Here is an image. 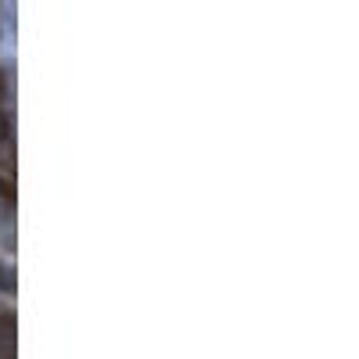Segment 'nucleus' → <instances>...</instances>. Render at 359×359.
<instances>
[{
	"instance_id": "nucleus-1",
	"label": "nucleus",
	"mask_w": 359,
	"mask_h": 359,
	"mask_svg": "<svg viewBox=\"0 0 359 359\" xmlns=\"http://www.w3.org/2000/svg\"><path fill=\"white\" fill-rule=\"evenodd\" d=\"M11 355H15V341L8 331H0V359H11Z\"/></svg>"
}]
</instances>
